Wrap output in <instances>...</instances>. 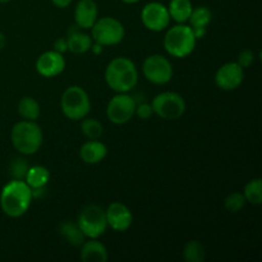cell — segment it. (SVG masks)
Instances as JSON below:
<instances>
[{
	"label": "cell",
	"mask_w": 262,
	"mask_h": 262,
	"mask_svg": "<svg viewBox=\"0 0 262 262\" xmlns=\"http://www.w3.org/2000/svg\"><path fill=\"white\" fill-rule=\"evenodd\" d=\"M32 189L20 179L5 184L0 193V207L9 217H20L28 211L32 202Z\"/></svg>",
	"instance_id": "1"
},
{
	"label": "cell",
	"mask_w": 262,
	"mask_h": 262,
	"mask_svg": "<svg viewBox=\"0 0 262 262\" xmlns=\"http://www.w3.org/2000/svg\"><path fill=\"white\" fill-rule=\"evenodd\" d=\"M105 82L117 94L129 92L138 82L137 67L129 58H114L105 69Z\"/></svg>",
	"instance_id": "2"
},
{
	"label": "cell",
	"mask_w": 262,
	"mask_h": 262,
	"mask_svg": "<svg viewBox=\"0 0 262 262\" xmlns=\"http://www.w3.org/2000/svg\"><path fill=\"white\" fill-rule=\"evenodd\" d=\"M12 145L23 155H33L40 150L43 141L42 129L36 120H20L15 123L10 133Z\"/></svg>",
	"instance_id": "3"
},
{
	"label": "cell",
	"mask_w": 262,
	"mask_h": 262,
	"mask_svg": "<svg viewBox=\"0 0 262 262\" xmlns=\"http://www.w3.org/2000/svg\"><path fill=\"white\" fill-rule=\"evenodd\" d=\"M197 38L194 37L191 26L178 23L169 28L164 37V48L169 55L174 58H186L193 53Z\"/></svg>",
	"instance_id": "4"
},
{
	"label": "cell",
	"mask_w": 262,
	"mask_h": 262,
	"mask_svg": "<svg viewBox=\"0 0 262 262\" xmlns=\"http://www.w3.org/2000/svg\"><path fill=\"white\" fill-rule=\"evenodd\" d=\"M61 112L68 119L82 120L91 110V100L89 94L79 86H69L60 99Z\"/></svg>",
	"instance_id": "5"
},
{
	"label": "cell",
	"mask_w": 262,
	"mask_h": 262,
	"mask_svg": "<svg viewBox=\"0 0 262 262\" xmlns=\"http://www.w3.org/2000/svg\"><path fill=\"white\" fill-rule=\"evenodd\" d=\"M92 41L101 46H114L123 41L125 36V28L120 20L114 17L97 18L91 28Z\"/></svg>",
	"instance_id": "6"
},
{
	"label": "cell",
	"mask_w": 262,
	"mask_h": 262,
	"mask_svg": "<svg viewBox=\"0 0 262 262\" xmlns=\"http://www.w3.org/2000/svg\"><path fill=\"white\" fill-rule=\"evenodd\" d=\"M77 224L86 238H100L107 229L105 210L99 205H87L79 211Z\"/></svg>",
	"instance_id": "7"
},
{
	"label": "cell",
	"mask_w": 262,
	"mask_h": 262,
	"mask_svg": "<svg viewBox=\"0 0 262 262\" xmlns=\"http://www.w3.org/2000/svg\"><path fill=\"white\" fill-rule=\"evenodd\" d=\"M154 114L165 120H177L186 112V101L177 92L165 91L156 95L151 102Z\"/></svg>",
	"instance_id": "8"
},
{
	"label": "cell",
	"mask_w": 262,
	"mask_h": 262,
	"mask_svg": "<svg viewBox=\"0 0 262 262\" xmlns=\"http://www.w3.org/2000/svg\"><path fill=\"white\" fill-rule=\"evenodd\" d=\"M142 73L154 84H166L173 78V66L170 60L160 54L147 56L142 64Z\"/></svg>",
	"instance_id": "9"
},
{
	"label": "cell",
	"mask_w": 262,
	"mask_h": 262,
	"mask_svg": "<svg viewBox=\"0 0 262 262\" xmlns=\"http://www.w3.org/2000/svg\"><path fill=\"white\" fill-rule=\"evenodd\" d=\"M137 101L127 92L117 94L110 99L106 106V117L114 124H125L133 118Z\"/></svg>",
	"instance_id": "10"
},
{
	"label": "cell",
	"mask_w": 262,
	"mask_h": 262,
	"mask_svg": "<svg viewBox=\"0 0 262 262\" xmlns=\"http://www.w3.org/2000/svg\"><path fill=\"white\" fill-rule=\"evenodd\" d=\"M141 20L147 30L160 32L166 30L170 23V15L166 5L159 2H151L142 8Z\"/></svg>",
	"instance_id": "11"
},
{
	"label": "cell",
	"mask_w": 262,
	"mask_h": 262,
	"mask_svg": "<svg viewBox=\"0 0 262 262\" xmlns=\"http://www.w3.org/2000/svg\"><path fill=\"white\" fill-rule=\"evenodd\" d=\"M243 79H245V69L237 61L223 64L215 74V83L224 91H233L238 89L242 84Z\"/></svg>",
	"instance_id": "12"
},
{
	"label": "cell",
	"mask_w": 262,
	"mask_h": 262,
	"mask_svg": "<svg viewBox=\"0 0 262 262\" xmlns=\"http://www.w3.org/2000/svg\"><path fill=\"white\" fill-rule=\"evenodd\" d=\"M105 215H106L107 227L112 228L115 232H125L129 229L133 223L132 211L127 205L122 202L110 204L109 207L105 210Z\"/></svg>",
	"instance_id": "13"
},
{
	"label": "cell",
	"mask_w": 262,
	"mask_h": 262,
	"mask_svg": "<svg viewBox=\"0 0 262 262\" xmlns=\"http://www.w3.org/2000/svg\"><path fill=\"white\" fill-rule=\"evenodd\" d=\"M66 69V59L63 54L55 50L45 51L38 56L36 61V71L40 76L46 78H53L59 76Z\"/></svg>",
	"instance_id": "14"
},
{
	"label": "cell",
	"mask_w": 262,
	"mask_h": 262,
	"mask_svg": "<svg viewBox=\"0 0 262 262\" xmlns=\"http://www.w3.org/2000/svg\"><path fill=\"white\" fill-rule=\"evenodd\" d=\"M99 9L95 0H79L74 8V23L81 30H90L97 20Z\"/></svg>",
	"instance_id": "15"
},
{
	"label": "cell",
	"mask_w": 262,
	"mask_h": 262,
	"mask_svg": "<svg viewBox=\"0 0 262 262\" xmlns=\"http://www.w3.org/2000/svg\"><path fill=\"white\" fill-rule=\"evenodd\" d=\"M107 148L105 143L100 142L99 140H89L84 142L79 148V156L82 161L90 165L99 164L106 158Z\"/></svg>",
	"instance_id": "16"
},
{
	"label": "cell",
	"mask_w": 262,
	"mask_h": 262,
	"mask_svg": "<svg viewBox=\"0 0 262 262\" xmlns=\"http://www.w3.org/2000/svg\"><path fill=\"white\" fill-rule=\"evenodd\" d=\"M81 28L78 26H72L68 30V50L73 54H84L91 49L92 46V37L91 35L79 31Z\"/></svg>",
	"instance_id": "17"
},
{
	"label": "cell",
	"mask_w": 262,
	"mask_h": 262,
	"mask_svg": "<svg viewBox=\"0 0 262 262\" xmlns=\"http://www.w3.org/2000/svg\"><path fill=\"white\" fill-rule=\"evenodd\" d=\"M107 250L97 238H89L81 246V260L83 262H106Z\"/></svg>",
	"instance_id": "18"
},
{
	"label": "cell",
	"mask_w": 262,
	"mask_h": 262,
	"mask_svg": "<svg viewBox=\"0 0 262 262\" xmlns=\"http://www.w3.org/2000/svg\"><path fill=\"white\" fill-rule=\"evenodd\" d=\"M59 234L63 237L66 242L74 247H81L83 242L86 241V237L79 229L78 224L74 222H63L59 225Z\"/></svg>",
	"instance_id": "19"
},
{
	"label": "cell",
	"mask_w": 262,
	"mask_h": 262,
	"mask_svg": "<svg viewBox=\"0 0 262 262\" xmlns=\"http://www.w3.org/2000/svg\"><path fill=\"white\" fill-rule=\"evenodd\" d=\"M193 5L191 0H170L168 5L170 19H174L177 23H186L189 19Z\"/></svg>",
	"instance_id": "20"
},
{
	"label": "cell",
	"mask_w": 262,
	"mask_h": 262,
	"mask_svg": "<svg viewBox=\"0 0 262 262\" xmlns=\"http://www.w3.org/2000/svg\"><path fill=\"white\" fill-rule=\"evenodd\" d=\"M49 181H50V171L42 165L30 166L25 178V182L31 187V189L45 187Z\"/></svg>",
	"instance_id": "21"
},
{
	"label": "cell",
	"mask_w": 262,
	"mask_h": 262,
	"mask_svg": "<svg viewBox=\"0 0 262 262\" xmlns=\"http://www.w3.org/2000/svg\"><path fill=\"white\" fill-rule=\"evenodd\" d=\"M18 114L25 120H37L41 114L40 104L31 96L22 97L18 102Z\"/></svg>",
	"instance_id": "22"
},
{
	"label": "cell",
	"mask_w": 262,
	"mask_h": 262,
	"mask_svg": "<svg viewBox=\"0 0 262 262\" xmlns=\"http://www.w3.org/2000/svg\"><path fill=\"white\" fill-rule=\"evenodd\" d=\"M205 256V247L200 241H189L184 246L183 258L187 262H204Z\"/></svg>",
	"instance_id": "23"
},
{
	"label": "cell",
	"mask_w": 262,
	"mask_h": 262,
	"mask_svg": "<svg viewBox=\"0 0 262 262\" xmlns=\"http://www.w3.org/2000/svg\"><path fill=\"white\" fill-rule=\"evenodd\" d=\"M243 196H245L246 202H250L251 205H258L262 204V181L261 178H255L252 181L248 182L243 191Z\"/></svg>",
	"instance_id": "24"
},
{
	"label": "cell",
	"mask_w": 262,
	"mask_h": 262,
	"mask_svg": "<svg viewBox=\"0 0 262 262\" xmlns=\"http://www.w3.org/2000/svg\"><path fill=\"white\" fill-rule=\"evenodd\" d=\"M212 19L211 10L207 7H197L192 9L191 15H189V22H191L192 28L197 27H207Z\"/></svg>",
	"instance_id": "25"
},
{
	"label": "cell",
	"mask_w": 262,
	"mask_h": 262,
	"mask_svg": "<svg viewBox=\"0 0 262 262\" xmlns=\"http://www.w3.org/2000/svg\"><path fill=\"white\" fill-rule=\"evenodd\" d=\"M81 130L87 140H99L104 133V127L99 120L86 117L82 119Z\"/></svg>",
	"instance_id": "26"
},
{
	"label": "cell",
	"mask_w": 262,
	"mask_h": 262,
	"mask_svg": "<svg viewBox=\"0 0 262 262\" xmlns=\"http://www.w3.org/2000/svg\"><path fill=\"white\" fill-rule=\"evenodd\" d=\"M246 199L241 192H233L225 199L224 206L229 212H238L245 207Z\"/></svg>",
	"instance_id": "27"
},
{
	"label": "cell",
	"mask_w": 262,
	"mask_h": 262,
	"mask_svg": "<svg viewBox=\"0 0 262 262\" xmlns=\"http://www.w3.org/2000/svg\"><path fill=\"white\" fill-rule=\"evenodd\" d=\"M28 165L27 161L22 158L14 159L10 164V176H12L13 179H20V181H25L26 174H27Z\"/></svg>",
	"instance_id": "28"
},
{
	"label": "cell",
	"mask_w": 262,
	"mask_h": 262,
	"mask_svg": "<svg viewBox=\"0 0 262 262\" xmlns=\"http://www.w3.org/2000/svg\"><path fill=\"white\" fill-rule=\"evenodd\" d=\"M253 61H255V53H253L252 50H250V49H246V50L241 51L239 55H238L237 58V63L239 64L243 69L252 66Z\"/></svg>",
	"instance_id": "29"
},
{
	"label": "cell",
	"mask_w": 262,
	"mask_h": 262,
	"mask_svg": "<svg viewBox=\"0 0 262 262\" xmlns=\"http://www.w3.org/2000/svg\"><path fill=\"white\" fill-rule=\"evenodd\" d=\"M135 115H137L140 119L147 120L150 119L154 115V110L151 104H147V102H141V104L136 105V112Z\"/></svg>",
	"instance_id": "30"
},
{
	"label": "cell",
	"mask_w": 262,
	"mask_h": 262,
	"mask_svg": "<svg viewBox=\"0 0 262 262\" xmlns=\"http://www.w3.org/2000/svg\"><path fill=\"white\" fill-rule=\"evenodd\" d=\"M54 50L58 51V53L64 54L67 50H68V42H67L66 37H60L58 40H55L54 42Z\"/></svg>",
	"instance_id": "31"
},
{
	"label": "cell",
	"mask_w": 262,
	"mask_h": 262,
	"mask_svg": "<svg viewBox=\"0 0 262 262\" xmlns=\"http://www.w3.org/2000/svg\"><path fill=\"white\" fill-rule=\"evenodd\" d=\"M194 33V37L199 40V38H204L206 36L207 32V27H197V28H192Z\"/></svg>",
	"instance_id": "32"
},
{
	"label": "cell",
	"mask_w": 262,
	"mask_h": 262,
	"mask_svg": "<svg viewBox=\"0 0 262 262\" xmlns=\"http://www.w3.org/2000/svg\"><path fill=\"white\" fill-rule=\"evenodd\" d=\"M51 3H53L54 5H55L56 8H60V9H64V8L69 7L72 3V0H51Z\"/></svg>",
	"instance_id": "33"
},
{
	"label": "cell",
	"mask_w": 262,
	"mask_h": 262,
	"mask_svg": "<svg viewBox=\"0 0 262 262\" xmlns=\"http://www.w3.org/2000/svg\"><path fill=\"white\" fill-rule=\"evenodd\" d=\"M102 49H104V46H101L100 43L95 42V43H92V46H91V49H90V50H91L94 54H101Z\"/></svg>",
	"instance_id": "34"
},
{
	"label": "cell",
	"mask_w": 262,
	"mask_h": 262,
	"mask_svg": "<svg viewBox=\"0 0 262 262\" xmlns=\"http://www.w3.org/2000/svg\"><path fill=\"white\" fill-rule=\"evenodd\" d=\"M5 45H7V37H5L4 33L0 32V50H3Z\"/></svg>",
	"instance_id": "35"
},
{
	"label": "cell",
	"mask_w": 262,
	"mask_h": 262,
	"mask_svg": "<svg viewBox=\"0 0 262 262\" xmlns=\"http://www.w3.org/2000/svg\"><path fill=\"white\" fill-rule=\"evenodd\" d=\"M123 3H125V4H136V3H138L140 0H122Z\"/></svg>",
	"instance_id": "36"
},
{
	"label": "cell",
	"mask_w": 262,
	"mask_h": 262,
	"mask_svg": "<svg viewBox=\"0 0 262 262\" xmlns=\"http://www.w3.org/2000/svg\"><path fill=\"white\" fill-rule=\"evenodd\" d=\"M8 2H10V0H0V3H2V4H4V3H8Z\"/></svg>",
	"instance_id": "37"
}]
</instances>
